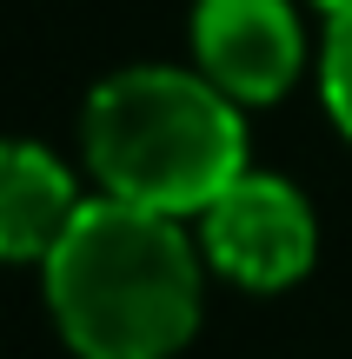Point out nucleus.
Listing matches in <instances>:
<instances>
[{
    "instance_id": "f03ea898",
    "label": "nucleus",
    "mask_w": 352,
    "mask_h": 359,
    "mask_svg": "<svg viewBox=\"0 0 352 359\" xmlns=\"http://www.w3.org/2000/svg\"><path fill=\"white\" fill-rule=\"evenodd\" d=\"M87 167L113 200L153 213H206L246 173L239 100L206 74L180 67H127L87 100Z\"/></svg>"
},
{
    "instance_id": "f257e3e1",
    "label": "nucleus",
    "mask_w": 352,
    "mask_h": 359,
    "mask_svg": "<svg viewBox=\"0 0 352 359\" xmlns=\"http://www.w3.org/2000/svg\"><path fill=\"white\" fill-rule=\"evenodd\" d=\"M47 299L80 359H173L199 326V259L180 219L133 200H80L47 259Z\"/></svg>"
},
{
    "instance_id": "20e7f679",
    "label": "nucleus",
    "mask_w": 352,
    "mask_h": 359,
    "mask_svg": "<svg viewBox=\"0 0 352 359\" xmlns=\"http://www.w3.org/2000/svg\"><path fill=\"white\" fill-rule=\"evenodd\" d=\"M199 74L239 107L279 100L306 60L293 0H199L193 7Z\"/></svg>"
},
{
    "instance_id": "39448f33",
    "label": "nucleus",
    "mask_w": 352,
    "mask_h": 359,
    "mask_svg": "<svg viewBox=\"0 0 352 359\" xmlns=\"http://www.w3.org/2000/svg\"><path fill=\"white\" fill-rule=\"evenodd\" d=\"M73 213V180L47 147L0 140V259H47Z\"/></svg>"
},
{
    "instance_id": "7ed1b4c3",
    "label": "nucleus",
    "mask_w": 352,
    "mask_h": 359,
    "mask_svg": "<svg viewBox=\"0 0 352 359\" xmlns=\"http://www.w3.org/2000/svg\"><path fill=\"white\" fill-rule=\"evenodd\" d=\"M206 259L226 273V280L253 286V293H273V286H293L306 266H313V206L300 200V187L273 173H239L220 200L206 206Z\"/></svg>"
},
{
    "instance_id": "423d86ee",
    "label": "nucleus",
    "mask_w": 352,
    "mask_h": 359,
    "mask_svg": "<svg viewBox=\"0 0 352 359\" xmlns=\"http://www.w3.org/2000/svg\"><path fill=\"white\" fill-rule=\"evenodd\" d=\"M326 114L352 140V13H339L326 34Z\"/></svg>"
},
{
    "instance_id": "0eeeda50",
    "label": "nucleus",
    "mask_w": 352,
    "mask_h": 359,
    "mask_svg": "<svg viewBox=\"0 0 352 359\" xmlns=\"http://www.w3.org/2000/svg\"><path fill=\"white\" fill-rule=\"evenodd\" d=\"M319 7H326L332 20H339V13H352V0H319Z\"/></svg>"
}]
</instances>
